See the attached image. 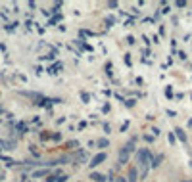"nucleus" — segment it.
I'll return each instance as SVG.
<instances>
[{
    "mask_svg": "<svg viewBox=\"0 0 192 182\" xmlns=\"http://www.w3.org/2000/svg\"><path fill=\"white\" fill-rule=\"evenodd\" d=\"M129 182H137V180H140V175H138V169L137 167H131L129 169V178H127Z\"/></svg>",
    "mask_w": 192,
    "mask_h": 182,
    "instance_id": "nucleus-2",
    "label": "nucleus"
},
{
    "mask_svg": "<svg viewBox=\"0 0 192 182\" xmlns=\"http://www.w3.org/2000/svg\"><path fill=\"white\" fill-rule=\"evenodd\" d=\"M137 161H138V165H140V178L144 180L146 178V175H148V169L152 167V153L148 152V148H142V150H138L137 152Z\"/></svg>",
    "mask_w": 192,
    "mask_h": 182,
    "instance_id": "nucleus-1",
    "label": "nucleus"
},
{
    "mask_svg": "<svg viewBox=\"0 0 192 182\" xmlns=\"http://www.w3.org/2000/svg\"><path fill=\"white\" fill-rule=\"evenodd\" d=\"M175 134H177V138L183 142V144H186V134H185L183 129H175Z\"/></svg>",
    "mask_w": 192,
    "mask_h": 182,
    "instance_id": "nucleus-5",
    "label": "nucleus"
},
{
    "mask_svg": "<svg viewBox=\"0 0 192 182\" xmlns=\"http://www.w3.org/2000/svg\"><path fill=\"white\" fill-rule=\"evenodd\" d=\"M92 180H96V182H106V176L104 175H100V173H92V176H90Z\"/></svg>",
    "mask_w": 192,
    "mask_h": 182,
    "instance_id": "nucleus-6",
    "label": "nucleus"
},
{
    "mask_svg": "<svg viewBox=\"0 0 192 182\" xmlns=\"http://www.w3.org/2000/svg\"><path fill=\"white\" fill-rule=\"evenodd\" d=\"M108 144H110V142H108L106 138H100V140L96 142V146H98V148H108Z\"/></svg>",
    "mask_w": 192,
    "mask_h": 182,
    "instance_id": "nucleus-7",
    "label": "nucleus"
},
{
    "mask_svg": "<svg viewBox=\"0 0 192 182\" xmlns=\"http://www.w3.org/2000/svg\"><path fill=\"white\" fill-rule=\"evenodd\" d=\"M190 182H192V180H190Z\"/></svg>",
    "mask_w": 192,
    "mask_h": 182,
    "instance_id": "nucleus-8",
    "label": "nucleus"
},
{
    "mask_svg": "<svg viewBox=\"0 0 192 182\" xmlns=\"http://www.w3.org/2000/svg\"><path fill=\"white\" fill-rule=\"evenodd\" d=\"M129 161V152L125 150V148H121V152H119V165H125Z\"/></svg>",
    "mask_w": 192,
    "mask_h": 182,
    "instance_id": "nucleus-4",
    "label": "nucleus"
},
{
    "mask_svg": "<svg viewBox=\"0 0 192 182\" xmlns=\"http://www.w3.org/2000/svg\"><path fill=\"white\" fill-rule=\"evenodd\" d=\"M102 161H106V153H98V155H94L92 157V163H88L90 167H96V165H100Z\"/></svg>",
    "mask_w": 192,
    "mask_h": 182,
    "instance_id": "nucleus-3",
    "label": "nucleus"
}]
</instances>
